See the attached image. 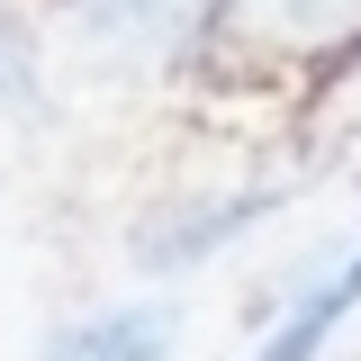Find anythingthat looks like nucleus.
<instances>
[{
    "instance_id": "5",
    "label": "nucleus",
    "mask_w": 361,
    "mask_h": 361,
    "mask_svg": "<svg viewBox=\"0 0 361 361\" xmlns=\"http://www.w3.org/2000/svg\"><path fill=\"white\" fill-rule=\"evenodd\" d=\"M353 307H361V244H353V253H343L334 271H325L316 289H298V298H289V316H280V325L262 334V353H253V361H316L325 343H334V325H343Z\"/></svg>"
},
{
    "instance_id": "2",
    "label": "nucleus",
    "mask_w": 361,
    "mask_h": 361,
    "mask_svg": "<svg viewBox=\"0 0 361 361\" xmlns=\"http://www.w3.org/2000/svg\"><path fill=\"white\" fill-rule=\"evenodd\" d=\"M289 199V180H253V190H217V199H172L163 217H145L135 226V271H154V280H172V271L190 262H208L217 244H235L244 226H262L271 208Z\"/></svg>"
},
{
    "instance_id": "3",
    "label": "nucleus",
    "mask_w": 361,
    "mask_h": 361,
    "mask_svg": "<svg viewBox=\"0 0 361 361\" xmlns=\"http://www.w3.org/2000/svg\"><path fill=\"white\" fill-rule=\"evenodd\" d=\"M226 18L280 54H343L361 37V0H226Z\"/></svg>"
},
{
    "instance_id": "4",
    "label": "nucleus",
    "mask_w": 361,
    "mask_h": 361,
    "mask_svg": "<svg viewBox=\"0 0 361 361\" xmlns=\"http://www.w3.org/2000/svg\"><path fill=\"white\" fill-rule=\"evenodd\" d=\"M172 343H180V307L172 298H118L90 325H73L54 343V361H163Z\"/></svg>"
},
{
    "instance_id": "1",
    "label": "nucleus",
    "mask_w": 361,
    "mask_h": 361,
    "mask_svg": "<svg viewBox=\"0 0 361 361\" xmlns=\"http://www.w3.org/2000/svg\"><path fill=\"white\" fill-rule=\"evenodd\" d=\"M217 9L226 0H73V37L99 73H172Z\"/></svg>"
}]
</instances>
